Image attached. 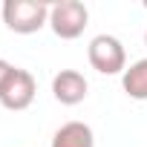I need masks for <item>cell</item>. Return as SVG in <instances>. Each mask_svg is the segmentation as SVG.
I'll list each match as a JSON object with an SVG mask.
<instances>
[{
	"mask_svg": "<svg viewBox=\"0 0 147 147\" xmlns=\"http://www.w3.org/2000/svg\"><path fill=\"white\" fill-rule=\"evenodd\" d=\"M49 9L40 0H6L3 3V23L15 35H32L49 23Z\"/></svg>",
	"mask_w": 147,
	"mask_h": 147,
	"instance_id": "1",
	"label": "cell"
},
{
	"mask_svg": "<svg viewBox=\"0 0 147 147\" xmlns=\"http://www.w3.org/2000/svg\"><path fill=\"white\" fill-rule=\"evenodd\" d=\"M87 58H90V66L101 75H124L127 69V52H124V43L113 35H95L90 40V49H87Z\"/></svg>",
	"mask_w": 147,
	"mask_h": 147,
	"instance_id": "2",
	"label": "cell"
},
{
	"mask_svg": "<svg viewBox=\"0 0 147 147\" xmlns=\"http://www.w3.org/2000/svg\"><path fill=\"white\" fill-rule=\"evenodd\" d=\"M90 23V12L81 0H61V3H52L49 9V26L61 40H75L78 35H84Z\"/></svg>",
	"mask_w": 147,
	"mask_h": 147,
	"instance_id": "3",
	"label": "cell"
},
{
	"mask_svg": "<svg viewBox=\"0 0 147 147\" xmlns=\"http://www.w3.org/2000/svg\"><path fill=\"white\" fill-rule=\"evenodd\" d=\"M35 92H38L35 75H32L29 69H20V66H15V72H12L9 84L3 87V92H0V104H3L6 110H15V113H20V110H26V107L35 101Z\"/></svg>",
	"mask_w": 147,
	"mask_h": 147,
	"instance_id": "4",
	"label": "cell"
},
{
	"mask_svg": "<svg viewBox=\"0 0 147 147\" xmlns=\"http://www.w3.org/2000/svg\"><path fill=\"white\" fill-rule=\"evenodd\" d=\"M87 90H90V84H87V78L81 75L78 69H61L58 75L52 78V95H55V101H61L63 107L81 104V101L87 98Z\"/></svg>",
	"mask_w": 147,
	"mask_h": 147,
	"instance_id": "5",
	"label": "cell"
},
{
	"mask_svg": "<svg viewBox=\"0 0 147 147\" xmlns=\"http://www.w3.org/2000/svg\"><path fill=\"white\" fill-rule=\"evenodd\" d=\"M52 147H95V133L84 121H66L55 130Z\"/></svg>",
	"mask_w": 147,
	"mask_h": 147,
	"instance_id": "6",
	"label": "cell"
},
{
	"mask_svg": "<svg viewBox=\"0 0 147 147\" xmlns=\"http://www.w3.org/2000/svg\"><path fill=\"white\" fill-rule=\"evenodd\" d=\"M121 84H124V92L136 101H147V58L130 63L121 75Z\"/></svg>",
	"mask_w": 147,
	"mask_h": 147,
	"instance_id": "7",
	"label": "cell"
},
{
	"mask_svg": "<svg viewBox=\"0 0 147 147\" xmlns=\"http://www.w3.org/2000/svg\"><path fill=\"white\" fill-rule=\"evenodd\" d=\"M12 72H15V66H12L9 61H3V58H0V92H3V87L9 84V78H12Z\"/></svg>",
	"mask_w": 147,
	"mask_h": 147,
	"instance_id": "8",
	"label": "cell"
},
{
	"mask_svg": "<svg viewBox=\"0 0 147 147\" xmlns=\"http://www.w3.org/2000/svg\"><path fill=\"white\" fill-rule=\"evenodd\" d=\"M144 43H147V32H144Z\"/></svg>",
	"mask_w": 147,
	"mask_h": 147,
	"instance_id": "9",
	"label": "cell"
},
{
	"mask_svg": "<svg viewBox=\"0 0 147 147\" xmlns=\"http://www.w3.org/2000/svg\"><path fill=\"white\" fill-rule=\"evenodd\" d=\"M144 6H147V3H144Z\"/></svg>",
	"mask_w": 147,
	"mask_h": 147,
	"instance_id": "10",
	"label": "cell"
}]
</instances>
